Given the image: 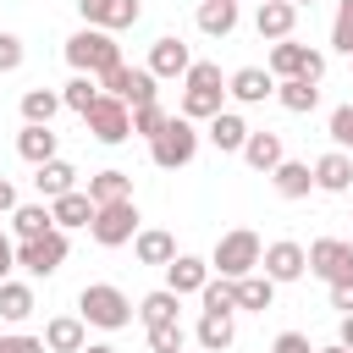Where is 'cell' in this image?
<instances>
[{"mask_svg":"<svg viewBox=\"0 0 353 353\" xmlns=\"http://www.w3.org/2000/svg\"><path fill=\"white\" fill-rule=\"evenodd\" d=\"M94 204H116V199H132V176L127 171H99V176H88V188H83Z\"/></svg>","mask_w":353,"mask_h":353,"instance_id":"f546056e","label":"cell"},{"mask_svg":"<svg viewBox=\"0 0 353 353\" xmlns=\"http://www.w3.org/2000/svg\"><path fill=\"white\" fill-rule=\"evenodd\" d=\"M259 270H265V276L281 287V281H298V276L309 270V254H303L292 237H281V243H270V248L259 254Z\"/></svg>","mask_w":353,"mask_h":353,"instance_id":"7c38bea8","label":"cell"},{"mask_svg":"<svg viewBox=\"0 0 353 353\" xmlns=\"http://www.w3.org/2000/svg\"><path fill=\"white\" fill-rule=\"evenodd\" d=\"M270 353H314V347H309V336H303V331H281V336L270 342Z\"/></svg>","mask_w":353,"mask_h":353,"instance_id":"f6af8a7d","label":"cell"},{"mask_svg":"<svg viewBox=\"0 0 353 353\" xmlns=\"http://www.w3.org/2000/svg\"><path fill=\"white\" fill-rule=\"evenodd\" d=\"M154 72L149 66H110L105 77H99V94H110V99H121L127 110L132 105H143V99H154Z\"/></svg>","mask_w":353,"mask_h":353,"instance_id":"ba28073f","label":"cell"},{"mask_svg":"<svg viewBox=\"0 0 353 353\" xmlns=\"http://www.w3.org/2000/svg\"><path fill=\"white\" fill-rule=\"evenodd\" d=\"M50 215H55V226H61V232H72V226H88V221H94V199H88L83 188H72V193L50 199Z\"/></svg>","mask_w":353,"mask_h":353,"instance_id":"ffe728a7","label":"cell"},{"mask_svg":"<svg viewBox=\"0 0 353 353\" xmlns=\"http://www.w3.org/2000/svg\"><path fill=\"white\" fill-rule=\"evenodd\" d=\"M22 55H28V50H22V39H17V33H0V72H17V66H22Z\"/></svg>","mask_w":353,"mask_h":353,"instance_id":"7bdbcfd3","label":"cell"},{"mask_svg":"<svg viewBox=\"0 0 353 353\" xmlns=\"http://www.w3.org/2000/svg\"><path fill=\"white\" fill-rule=\"evenodd\" d=\"M331 44L342 55H353V0H336V22H331Z\"/></svg>","mask_w":353,"mask_h":353,"instance_id":"ab89813d","label":"cell"},{"mask_svg":"<svg viewBox=\"0 0 353 353\" xmlns=\"http://www.w3.org/2000/svg\"><path fill=\"white\" fill-rule=\"evenodd\" d=\"M11 210H17V188L0 176V215H11Z\"/></svg>","mask_w":353,"mask_h":353,"instance_id":"c3c4849f","label":"cell"},{"mask_svg":"<svg viewBox=\"0 0 353 353\" xmlns=\"http://www.w3.org/2000/svg\"><path fill=\"white\" fill-rule=\"evenodd\" d=\"M94 243L99 248H121L138 237V204L132 199H116V204H94V221H88Z\"/></svg>","mask_w":353,"mask_h":353,"instance_id":"5b68a950","label":"cell"},{"mask_svg":"<svg viewBox=\"0 0 353 353\" xmlns=\"http://www.w3.org/2000/svg\"><path fill=\"white\" fill-rule=\"evenodd\" d=\"M259 254H265V243H259L248 226H232V232H221V237H215L210 276H226V281H237V276H254V270H259Z\"/></svg>","mask_w":353,"mask_h":353,"instance_id":"6da1fadb","label":"cell"},{"mask_svg":"<svg viewBox=\"0 0 353 353\" xmlns=\"http://www.w3.org/2000/svg\"><path fill=\"white\" fill-rule=\"evenodd\" d=\"M270 182H276V193H281V199H309V188H314V171H309L303 160H281V165L270 171Z\"/></svg>","mask_w":353,"mask_h":353,"instance_id":"83f0119b","label":"cell"},{"mask_svg":"<svg viewBox=\"0 0 353 353\" xmlns=\"http://www.w3.org/2000/svg\"><path fill=\"white\" fill-rule=\"evenodd\" d=\"M0 353H44V336H22V331H6V336H0Z\"/></svg>","mask_w":353,"mask_h":353,"instance_id":"ee69618b","label":"cell"},{"mask_svg":"<svg viewBox=\"0 0 353 353\" xmlns=\"http://www.w3.org/2000/svg\"><path fill=\"white\" fill-rule=\"evenodd\" d=\"M254 28H259V39H292V28H298V6H292V0H259Z\"/></svg>","mask_w":353,"mask_h":353,"instance_id":"e0dca14e","label":"cell"},{"mask_svg":"<svg viewBox=\"0 0 353 353\" xmlns=\"http://www.w3.org/2000/svg\"><path fill=\"white\" fill-rule=\"evenodd\" d=\"M77 11H83L88 28L116 33V28H132V22L143 17V0H77Z\"/></svg>","mask_w":353,"mask_h":353,"instance_id":"8fae6325","label":"cell"},{"mask_svg":"<svg viewBox=\"0 0 353 353\" xmlns=\"http://www.w3.org/2000/svg\"><path fill=\"white\" fill-rule=\"evenodd\" d=\"M55 110H61V94H55V88H28V94H22V116H28V121H44V127H50Z\"/></svg>","mask_w":353,"mask_h":353,"instance_id":"d590c367","label":"cell"},{"mask_svg":"<svg viewBox=\"0 0 353 353\" xmlns=\"http://www.w3.org/2000/svg\"><path fill=\"white\" fill-rule=\"evenodd\" d=\"M143 325H154V320H171L176 314V292L171 287H160V292H149V298H138V309H132Z\"/></svg>","mask_w":353,"mask_h":353,"instance_id":"74e56055","label":"cell"},{"mask_svg":"<svg viewBox=\"0 0 353 353\" xmlns=\"http://www.w3.org/2000/svg\"><path fill=\"white\" fill-rule=\"evenodd\" d=\"M11 226H17V237L28 243V237H44V232L55 226V215H50V204H17V210H11Z\"/></svg>","mask_w":353,"mask_h":353,"instance_id":"1f68e13d","label":"cell"},{"mask_svg":"<svg viewBox=\"0 0 353 353\" xmlns=\"http://www.w3.org/2000/svg\"><path fill=\"white\" fill-rule=\"evenodd\" d=\"M270 303H276V281L270 276H259V270L254 276H237V309H259L265 314Z\"/></svg>","mask_w":353,"mask_h":353,"instance_id":"4dcf8cb0","label":"cell"},{"mask_svg":"<svg viewBox=\"0 0 353 353\" xmlns=\"http://www.w3.org/2000/svg\"><path fill=\"white\" fill-rule=\"evenodd\" d=\"M276 99H281V110L309 116V110L320 105V83H309V77H281V83H276Z\"/></svg>","mask_w":353,"mask_h":353,"instance_id":"7402d4cb","label":"cell"},{"mask_svg":"<svg viewBox=\"0 0 353 353\" xmlns=\"http://www.w3.org/2000/svg\"><path fill=\"white\" fill-rule=\"evenodd\" d=\"M204 138H210L221 154H237V149H243V138H248V121H243L237 110H215V116H210V127H204Z\"/></svg>","mask_w":353,"mask_h":353,"instance_id":"ac0fdd59","label":"cell"},{"mask_svg":"<svg viewBox=\"0 0 353 353\" xmlns=\"http://www.w3.org/2000/svg\"><path fill=\"white\" fill-rule=\"evenodd\" d=\"M237 154H243L254 171H276V165L287 160V154H281V132H254V127H248V138H243Z\"/></svg>","mask_w":353,"mask_h":353,"instance_id":"d6986e66","label":"cell"},{"mask_svg":"<svg viewBox=\"0 0 353 353\" xmlns=\"http://www.w3.org/2000/svg\"><path fill=\"white\" fill-rule=\"evenodd\" d=\"M33 309H39V303H33V287L6 276V281H0V320H6V325H22Z\"/></svg>","mask_w":353,"mask_h":353,"instance_id":"484cf974","label":"cell"},{"mask_svg":"<svg viewBox=\"0 0 353 353\" xmlns=\"http://www.w3.org/2000/svg\"><path fill=\"white\" fill-rule=\"evenodd\" d=\"M149 331V353H182L188 347V331H182V320L171 314V320H154V325H143Z\"/></svg>","mask_w":353,"mask_h":353,"instance_id":"836d02e7","label":"cell"},{"mask_svg":"<svg viewBox=\"0 0 353 353\" xmlns=\"http://www.w3.org/2000/svg\"><path fill=\"white\" fill-rule=\"evenodd\" d=\"M182 77H188V88H221V66L215 61H193Z\"/></svg>","mask_w":353,"mask_h":353,"instance_id":"b9f144b4","label":"cell"},{"mask_svg":"<svg viewBox=\"0 0 353 353\" xmlns=\"http://www.w3.org/2000/svg\"><path fill=\"white\" fill-rule=\"evenodd\" d=\"M83 121H88V132H94L99 143H127V138H132V110H127L121 99H110V94H99Z\"/></svg>","mask_w":353,"mask_h":353,"instance_id":"9c48e42d","label":"cell"},{"mask_svg":"<svg viewBox=\"0 0 353 353\" xmlns=\"http://www.w3.org/2000/svg\"><path fill=\"white\" fill-rule=\"evenodd\" d=\"M66 61H72V72L105 77L110 66H121V44H116V33H105V28H77V33L66 39Z\"/></svg>","mask_w":353,"mask_h":353,"instance_id":"7a4b0ae2","label":"cell"},{"mask_svg":"<svg viewBox=\"0 0 353 353\" xmlns=\"http://www.w3.org/2000/svg\"><path fill=\"white\" fill-rule=\"evenodd\" d=\"M132 254H138V265H171L176 259V237L160 232V226H149V232L132 237Z\"/></svg>","mask_w":353,"mask_h":353,"instance_id":"cb8c5ba5","label":"cell"},{"mask_svg":"<svg viewBox=\"0 0 353 353\" xmlns=\"http://www.w3.org/2000/svg\"><path fill=\"white\" fill-rule=\"evenodd\" d=\"M199 298H204V309H221V314H232V309H237V281H226V276H210V281L199 287Z\"/></svg>","mask_w":353,"mask_h":353,"instance_id":"8d00e7d4","label":"cell"},{"mask_svg":"<svg viewBox=\"0 0 353 353\" xmlns=\"http://www.w3.org/2000/svg\"><path fill=\"white\" fill-rule=\"evenodd\" d=\"M66 254H72V243H66V232H61V226H50L44 237L17 243V265H22L28 276H55V270L66 265Z\"/></svg>","mask_w":353,"mask_h":353,"instance_id":"52a82bcc","label":"cell"},{"mask_svg":"<svg viewBox=\"0 0 353 353\" xmlns=\"http://www.w3.org/2000/svg\"><path fill=\"white\" fill-rule=\"evenodd\" d=\"M204 281H210V259H199V254H176V259L165 265V287H171L176 298L199 292Z\"/></svg>","mask_w":353,"mask_h":353,"instance_id":"2e32d148","label":"cell"},{"mask_svg":"<svg viewBox=\"0 0 353 353\" xmlns=\"http://www.w3.org/2000/svg\"><path fill=\"white\" fill-rule=\"evenodd\" d=\"M314 353H353V347H342V342H331V347H314Z\"/></svg>","mask_w":353,"mask_h":353,"instance_id":"816d5d0a","label":"cell"},{"mask_svg":"<svg viewBox=\"0 0 353 353\" xmlns=\"http://www.w3.org/2000/svg\"><path fill=\"white\" fill-rule=\"evenodd\" d=\"M160 127H165V110H160L154 99H143V105H132V132H138V138H154Z\"/></svg>","mask_w":353,"mask_h":353,"instance_id":"f35d334b","label":"cell"},{"mask_svg":"<svg viewBox=\"0 0 353 353\" xmlns=\"http://www.w3.org/2000/svg\"><path fill=\"white\" fill-rule=\"evenodd\" d=\"M193 154H199V127H193L188 116H165V127L149 138V160H154L160 171H182Z\"/></svg>","mask_w":353,"mask_h":353,"instance_id":"277c9868","label":"cell"},{"mask_svg":"<svg viewBox=\"0 0 353 353\" xmlns=\"http://www.w3.org/2000/svg\"><path fill=\"white\" fill-rule=\"evenodd\" d=\"M11 270H17V243H11L6 232H0V281H6Z\"/></svg>","mask_w":353,"mask_h":353,"instance_id":"7dc6e473","label":"cell"},{"mask_svg":"<svg viewBox=\"0 0 353 353\" xmlns=\"http://www.w3.org/2000/svg\"><path fill=\"white\" fill-rule=\"evenodd\" d=\"M221 94H226V88H182V110H176V116H188V121H210V116L221 110Z\"/></svg>","mask_w":353,"mask_h":353,"instance_id":"d6a6232c","label":"cell"},{"mask_svg":"<svg viewBox=\"0 0 353 353\" xmlns=\"http://www.w3.org/2000/svg\"><path fill=\"white\" fill-rule=\"evenodd\" d=\"M77 353H116V347H110V342H83Z\"/></svg>","mask_w":353,"mask_h":353,"instance_id":"f907efd6","label":"cell"},{"mask_svg":"<svg viewBox=\"0 0 353 353\" xmlns=\"http://www.w3.org/2000/svg\"><path fill=\"white\" fill-rule=\"evenodd\" d=\"M182 353H188V347H182Z\"/></svg>","mask_w":353,"mask_h":353,"instance_id":"db71d44e","label":"cell"},{"mask_svg":"<svg viewBox=\"0 0 353 353\" xmlns=\"http://www.w3.org/2000/svg\"><path fill=\"white\" fill-rule=\"evenodd\" d=\"M17 154H22V160H33V165L55 160V132H50L44 121H28V127L17 132Z\"/></svg>","mask_w":353,"mask_h":353,"instance_id":"4316f807","label":"cell"},{"mask_svg":"<svg viewBox=\"0 0 353 353\" xmlns=\"http://www.w3.org/2000/svg\"><path fill=\"white\" fill-rule=\"evenodd\" d=\"M331 143L336 149H353V105H336L331 110Z\"/></svg>","mask_w":353,"mask_h":353,"instance_id":"60d3db41","label":"cell"},{"mask_svg":"<svg viewBox=\"0 0 353 353\" xmlns=\"http://www.w3.org/2000/svg\"><path fill=\"white\" fill-rule=\"evenodd\" d=\"M193 336H199V347H204V353H226V347H232V336H237V325H232V314H221V309H204Z\"/></svg>","mask_w":353,"mask_h":353,"instance_id":"44dd1931","label":"cell"},{"mask_svg":"<svg viewBox=\"0 0 353 353\" xmlns=\"http://www.w3.org/2000/svg\"><path fill=\"white\" fill-rule=\"evenodd\" d=\"M303 254H309V276H320L325 287L353 276V243H342V237H314Z\"/></svg>","mask_w":353,"mask_h":353,"instance_id":"30bf717a","label":"cell"},{"mask_svg":"<svg viewBox=\"0 0 353 353\" xmlns=\"http://www.w3.org/2000/svg\"><path fill=\"white\" fill-rule=\"evenodd\" d=\"M347 61H353V55H347Z\"/></svg>","mask_w":353,"mask_h":353,"instance_id":"11a10c76","label":"cell"},{"mask_svg":"<svg viewBox=\"0 0 353 353\" xmlns=\"http://www.w3.org/2000/svg\"><path fill=\"white\" fill-rule=\"evenodd\" d=\"M232 28H237V0H204V6H199V33L226 39Z\"/></svg>","mask_w":353,"mask_h":353,"instance_id":"f1b7e54d","label":"cell"},{"mask_svg":"<svg viewBox=\"0 0 353 353\" xmlns=\"http://www.w3.org/2000/svg\"><path fill=\"white\" fill-rule=\"evenodd\" d=\"M265 72H270V77H309V83H320V77H325V55L309 50V44H298V39H276Z\"/></svg>","mask_w":353,"mask_h":353,"instance_id":"8992f818","label":"cell"},{"mask_svg":"<svg viewBox=\"0 0 353 353\" xmlns=\"http://www.w3.org/2000/svg\"><path fill=\"white\" fill-rule=\"evenodd\" d=\"M226 94H232L237 105H259V99L276 94V77H270L265 66H237V72L226 77Z\"/></svg>","mask_w":353,"mask_h":353,"instance_id":"5bb4252c","label":"cell"},{"mask_svg":"<svg viewBox=\"0 0 353 353\" xmlns=\"http://www.w3.org/2000/svg\"><path fill=\"white\" fill-rule=\"evenodd\" d=\"M336 342H342V347H353V314H342V325H336Z\"/></svg>","mask_w":353,"mask_h":353,"instance_id":"681fc988","label":"cell"},{"mask_svg":"<svg viewBox=\"0 0 353 353\" xmlns=\"http://www.w3.org/2000/svg\"><path fill=\"white\" fill-rule=\"evenodd\" d=\"M94 99H99V83H94L88 72H77V77L61 88V105H66V110H77V116H88V105H94Z\"/></svg>","mask_w":353,"mask_h":353,"instance_id":"e575fe53","label":"cell"},{"mask_svg":"<svg viewBox=\"0 0 353 353\" xmlns=\"http://www.w3.org/2000/svg\"><path fill=\"white\" fill-rule=\"evenodd\" d=\"M309 171H314V188H320V193H347V188H353V160H347V149L320 154Z\"/></svg>","mask_w":353,"mask_h":353,"instance_id":"9a60e30c","label":"cell"},{"mask_svg":"<svg viewBox=\"0 0 353 353\" xmlns=\"http://www.w3.org/2000/svg\"><path fill=\"white\" fill-rule=\"evenodd\" d=\"M33 188L44 193V199H61V193H72L77 188V171L55 154V160H44V165H33Z\"/></svg>","mask_w":353,"mask_h":353,"instance_id":"603a6c76","label":"cell"},{"mask_svg":"<svg viewBox=\"0 0 353 353\" xmlns=\"http://www.w3.org/2000/svg\"><path fill=\"white\" fill-rule=\"evenodd\" d=\"M331 309H342V314H353V276H342V281H331Z\"/></svg>","mask_w":353,"mask_h":353,"instance_id":"bcb514c9","label":"cell"},{"mask_svg":"<svg viewBox=\"0 0 353 353\" xmlns=\"http://www.w3.org/2000/svg\"><path fill=\"white\" fill-rule=\"evenodd\" d=\"M292 6H298V11H303V6H314V0H292Z\"/></svg>","mask_w":353,"mask_h":353,"instance_id":"f5cc1de1","label":"cell"},{"mask_svg":"<svg viewBox=\"0 0 353 353\" xmlns=\"http://www.w3.org/2000/svg\"><path fill=\"white\" fill-rule=\"evenodd\" d=\"M154 77H182L188 66H193V55H188V44L176 39V33H160L154 44H149V61H143Z\"/></svg>","mask_w":353,"mask_h":353,"instance_id":"4fadbf2b","label":"cell"},{"mask_svg":"<svg viewBox=\"0 0 353 353\" xmlns=\"http://www.w3.org/2000/svg\"><path fill=\"white\" fill-rule=\"evenodd\" d=\"M88 336H83V314H55L50 325H44V347L50 353H77Z\"/></svg>","mask_w":353,"mask_h":353,"instance_id":"d4e9b609","label":"cell"},{"mask_svg":"<svg viewBox=\"0 0 353 353\" xmlns=\"http://www.w3.org/2000/svg\"><path fill=\"white\" fill-rule=\"evenodd\" d=\"M77 314L88 325H99V331H121V325H132V298L121 287H110V281H88L77 292Z\"/></svg>","mask_w":353,"mask_h":353,"instance_id":"3957f363","label":"cell"}]
</instances>
